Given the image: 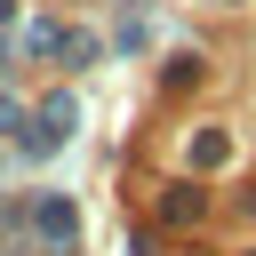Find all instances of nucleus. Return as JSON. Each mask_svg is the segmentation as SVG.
<instances>
[{
	"label": "nucleus",
	"instance_id": "obj_1",
	"mask_svg": "<svg viewBox=\"0 0 256 256\" xmlns=\"http://www.w3.org/2000/svg\"><path fill=\"white\" fill-rule=\"evenodd\" d=\"M32 224H40V240H56V248H64L72 232H80V216H72V200H40V208H32Z\"/></svg>",
	"mask_w": 256,
	"mask_h": 256
}]
</instances>
